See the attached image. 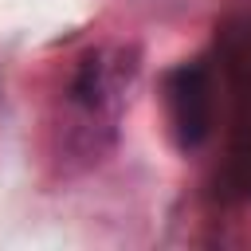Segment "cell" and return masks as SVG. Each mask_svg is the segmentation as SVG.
I'll return each instance as SVG.
<instances>
[{
    "mask_svg": "<svg viewBox=\"0 0 251 251\" xmlns=\"http://www.w3.org/2000/svg\"><path fill=\"white\" fill-rule=\"evenodd\" d=\"M165 110L180 149H196L212 133V71L200 59L180 63L165 75Z\"/></svg>",
    "mask_w": 251,
    "mask_h": 251,
    "instance_id": "obj_1",
    "label": "cell"
}]
</instances>
